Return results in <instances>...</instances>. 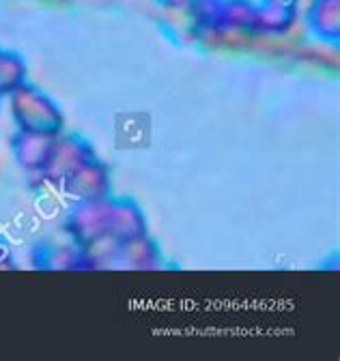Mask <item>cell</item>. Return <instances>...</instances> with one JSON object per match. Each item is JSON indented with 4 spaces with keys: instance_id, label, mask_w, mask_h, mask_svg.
<instances>
[{
    "instance_id": "obj_1",
    "label": "cell",
    "mask_w": 340,
    "mask_h": 361,
    "mask_svg": "<svg viewBox=\"0 0 340 361\" xmlns=\"http://www.w3.org/2000/svg\"><path fill=\"white\" fill-rule=\"evenodd\" d=\"M145 233V224H142V213L132 204V202H116L112 204V215H110V228L108 235L114 239L130 241L136 239Z\"/></svg>"
}]
</instances>
